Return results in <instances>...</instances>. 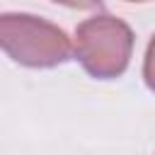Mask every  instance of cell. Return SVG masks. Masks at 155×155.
I'll use <instances>...</instances> for the list:
<instances>
[{
    "label": "cell",
    "instance_id": "7a4b0ae2",
    "mask_svg": "<svg viewBox=\"0 0 155 155\" xmlns=\"http://www.w3.org/2000/svg\"><path fill=\"white\" fill-rule=\"evenodd\" d=\"M78 39L87 70L94 75H114L124 70L131 46V31L126 24L111 17H94L80 27Z\"/></svg>",
    "mask_w": 155,
    "mask_h": 155
},
{
    "label": "cell",
    "instance_id": "3957f363",
    "mask_svg": "<svg viewBox=\"0 0 155 155\" xmlns=\"http://www.w3.org/2000/svg\"><path fill=\"white\" fill-rule=\"evenodd\" d=\"M65 5H73V7H94L99 5V0H61Z\"/></svg>",
    "mask_w": 155,
    "mask_h": 155
},
{
    "label": "cell",
    "instance_id": "6da1fadb",
    "mask_svg": "<svg viewBox=\"0 0 155 155\" xmlns=\"http://www.w3.org/2000/svg\"><path fill=\"white\" fill-rule=\"evenodd\" d=\"M0 46L27 65H56L70 53L61 29L27 15H0Z\"/></svg>",
    "mask_w": 155,
    "mask_h": 155
}]
</instances>
